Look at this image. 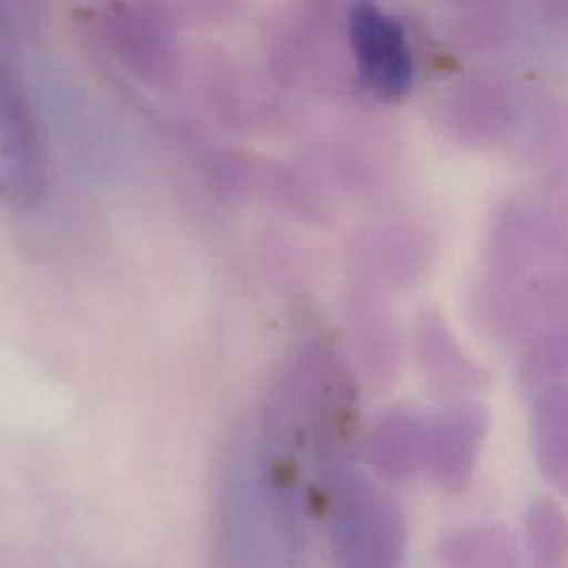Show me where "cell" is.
Instances as JSON below:
<instances>
[{
	"instance_id": "cell-2",
	"label": "cell",
	"mask_w": 568,
	"mask_h": 568,
	"mask_svg": "<svg viewBox=\"0 0 568 568\" xmlns=\"http://www.w3.org/2000/svg\"><path fill=\"white\" fill-rule=\"evenodd\" d=\"M42 191V153L20 84L0 53V202L29 209Z\"/></svg>"
},
{
	"instance_id": "cell-4",
	"label": "cell",
	"mask_w": 568,
	"mask_h": 568,
	"mask_svg": "<svg viewBox=\"0 0 568 568\" xmlns=\"http://www.w3.org/2000/svg\"><path fill=\"white\" fill-rule=\"evenodd\" d=\"M526 541L535 568H561L568 557V517L552 504L535 506L528 517Z\"/></svg>"
},
{
	"instance_id": "cell-1",
	"label": "cell",
	"mask_w": 568,
	"mask_h": 568,
	"mask_svg": "<svg viewBox=\"0 0 568 568\" xmlns=\"http://www.w3.org/2000/svg\"><path fill=\"white\" fill-rule=\"evenodd\" d=\"M335 568H397L402 524L359 484H344L333 508Z\"/></svg>"
},
{
	"instance_id": "cell-3",
	"label": "cell",
	"mask_w": 568,
	"mask_h": 568,
	"mask_svg": "<svg viewBox=\"0 0 568 568\" xmlns=\"http://www.w3.org/2000/svg\"><path fill=\"white\" fill-rule=\"evenodd\" d=\"M351 42L366 82L386 95L402 93L410 80V58L397 24L371 4L351 11Z\"/></svg>"
},
{
	"instance_id": "cell-5",
	"label": "cell",
	"mask_w": 568,
	"mask_h": 568,
	"mask_svg": "<svg viewBox=\"0 0 568 568\" xmlns=\"http://www.w3.org/2000/svg\"><path fill=\"white\" fill-rule=\"evenodd\" d=\"M442 552L450 568H521L508 539L486 530L459 532Z\"/></svg>"
}]
</instances>
